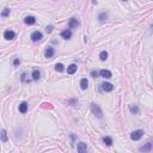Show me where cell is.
Masks as SVG:
<instances>
[{"instance_id":"obj_1","label":"cell","mask_w":153,"mask_h":153,"mask_svg":"<svg viewBox=\"0 0 153 153\" xmlns=\"http://www.w3.org/2000/svg\"><path fill=\"white\" fill-rule=\"evenodd\" d=\"M91 110H92V113H93L94 116H97L98 118L103 117V111H102V109L99 108V105L94 104V103H91Z\"/></svg>"},{"instance_id":"obj_2","label":"cell","mask_w":153,"mask_h":153,"mask_svg":"<svg viewBox=\"0 0 153 153\" xmlns=\"http://www.w3.org/2000/svg\"><path fill=\"white\" fill-rule=\"evenodd\" d=\"M142 135H144V130L141 129H137V130H134L133 133L130 134V137H132V140H140L142 137Z\"/></svg>"},{"instance_id":"obj_3","label":"cell","mask_w":153,"mask_h":153,"mask_svg":"<svg viewBox=\"0 0 153 153\" xmlns=\"http://www.w3.org/2000/svg\"><path fill=\"white\" fill-rule=\"evenodd\" d=\"M16 37V34L12 31V30H6V31L4 32V38L7 39V41H11V39H13Z\"/></svg>"},{"instance_id":"obj_4","label":"cell","mask_w":153,"mask_h":153,"mask_svg":"<svg viewBox=\"0 0 153 153\" xmlns=\"http://www.w3.org/2000/svg\"><path fill=\"white\" fill-rule=\"evenodd\" d=\"M68 26H69V29H77L79 26V20L77 18H71L68 22Z\"/></svg>"},{"instance_id":"obj_5","label":"cell","mask_w":153,"mask_h":153,"mask_svg":"<svg viewBox=\"0 0 153 153\" xmlns=\"http://www.w3.org/2000/svg\"><path fill=\"white\" fill-rule=\"evenodd\" d=\"M42 32L39 31H34L31 34V39L34 41V42H37V41H39V39H42Z\"/></svg>"},{"instance_id":"obj_6","label":"cell","mask_w":153,"mask_h":153,"mask_svg":"<svg viewBox=\"0 0 153 153\" xmlns=\"http://www.w3.org/2000/svg\"><path fill=\"white\" fill-rule=\"evenodd\" d=\"M102 89L105 91V92H111V91L114 90V86H113V84H110V82H103Z\"/></svg>"},{"instance_id":"obj_7","label":"cell","mask_w":153,"mask_h":153,"mask_svg":"<svg viewBox=\"0 0 153 153\" xmlns=\"http://www.w3.org/2000/svg\"><path fill=\"white\" fill-rule=\"evenodd\" d=\"M55 54V50L53 47H48L44 51V55H46V58H53V55Z\"/></svg>"},{"instance_id":"obj_8","label":"cell","mask_w":153,"mask_h":153,"mask_svg":"<svg viewBox=\"0 0 153 153\" xmlns=\"http://www.w3.org/2000/svg\"><path fill=\"white\" fill-rule=\"evenodd\" d=\"M99 75L105 79H109L111 78V72L108 71V69H102V71H99Z\"/></svg>"},{"instance_id":"obj_9","label":"cell","mask_w":153,"mask_h":153,"mask_svg":"<svg viewBox=\"0 0 153 153\" xmlns=\"http://www.w3.org/2000/svg\"><path fill=\"white\" fill-rule=\"evenodd\" d=\"M24 22H25V24H27V25H32V24L36 23V18L32 16H27V17H25Z\"/></svg>"},{"instance_id":"obj_10","label":"cell","mask_w":153,"mask_h":153,"mask_svg":"<svg viewBox=\"0 0 153 153\" xmlns=\"http://www.w3.org/2000/svg\"><path fill=\"white\" fill-rule=\"evenodd\" d=\"M86 151H87L86 144H84V142H79L78 144V152L79 153H85Z\"/></svg>"},{"instance_id":"obj_11","label":"cell","mask_w":153,"mask_h":153,"mask_svg":"<svg viewBox=\"0 0 153 153\" xmlns=\"http://www.w3.org/2000/svg\"><path fill=\"white\" fill-rule=\"evenodd\" d=\"M75 72H77V65L72 63V65H69V66L67 67V73L68 74H74Z\"/></svg>"},{"instance_id":"obj_12","label":"cell","mask_w":153,"mask_h":153,"mask_svg":"<svg viewBox=\"0 0 153 153\" xmlns=\"http://www.w3.org/2000/svg\"><path fill=\"white\" fill-rule=\"evenodd\" d=\"M61 37L65 39H69L72 37V32L71 30H63L62 32H61Z\"/></svg>"},{"instance_id":"obj_13","label":"cell","mask_w":153,"mask_h":153,"mask_svg":"<svg viewBox=\"0 0 153 153\" xmlns=\"http://www.w3.org/2000/svg\"><path fill=\"white\" fill-rule=\"evenodd\" d=\"M139 149H140L141 152H148V151H151V149H152V142H147L145 146L140 147Z\"/></svg>"},{"instance_id":"obj_14","label":"cell","mask_w":153,"mask_h":153,"mask_svg":"<svg viewBox=\"0 0 153 153\" xmlns=\"http://www.w3.org/2000/svg\"><path fill=\"white\" fill-rule=\"evenodd\" d=\"M19 111L22 113V114H25V113L27 111V103H26V102L20 103V105H19Z\"/></svg>"},{"instance_id":"obj_15","label":"cell","mask_w":153,"mask_h":153,"mask_svg":"<svg viewBox=\"0 0 153 153\" xmlns=\"http://www.w3.org/2000/svg\"><path fill=\"white\" fill-rule=\"evenodd\" d=\"M39 78H41V72L38 69H34L32 71V79L34 80H38Z\"/></svg>"},{"instance_id":"obj_16","label":"cell","mask_w":153,"mask_h":153,"mask_svg":"<svg viewBox=\"0 0 153 153\" xmlns=\"http://www.w3.org/2000/svg\"><path fill=\"white\" fill-rule=\"evenodd\" d=\"M87 85H89V81H87L86 78H84V79H81V80H80V87H81L82 90H86Z\"/></svg>"},{"instance_id":"obj_17","label":"cell","mask_w":153,"mask_h":153,"mask_svg":"<svg viewBox=\"0 0 153 153\" xmlns=\"http://www.w3.org/2000/svg\"><path fill=\"white\" fill-rule=\"evenodd\" d=\"M103 142H104L106 146H111L113 145V139L110 136H104L103 137Z\"/></svg>"},{"instance_id":"obj_18","label":"cell","mask_w":153,"mask_h":153,"mask_svg":"<svg viewBox=\"0 0 153 153\" xmlns=\"http://www.w3.org/2000/svg\"><path fill=\"white\" fill-rule=\"evenodd\" d=\"M129 110H130V113H132V114H134V115L139 114V108H137L136 105H130L129 106Z\"/></svg>"},{"instance_id":"obj_19","label":"cell","mask_w":153,"mask_h":153,"mask_svg":"<svg viewBox=\"0 0 153 153\" xmlns=\"http://www.w3.org/2000/svg\"><path fill=\"white\" fill-rule=\"evenodd\" d=\"M99 59L102 60V61H105V60L108 59V53H106L105 50L101 51V54H99Z\"/></svg>"},{"instance_id":"obj_20","label":"cell","mask_w":153,"mask_h":153,"mask_svg":"<svg viewBox=\"0 0 153 153\" xmlns=\"http://www.w3.org/2000/svg\"><path fill=\"white\" fill-rule=\"evenodd\" d=\"M1 140L4 142L7 141V134H6V130H1Z\"/></svg>"},{"instance_id":"obj_21","label":"cell","mask_w":153,"mask_h":153,"mask_svg":"<svg viewBox=\"0 0 153 153\" xmlns=\"http://www.w3.org/2000/svg\"><path fill=\"white\" fill-rule=\"evenodd\" d=\"M55 69L58 72H62L63 71V65L62 63H56V66H55Z\"/></svg>"},{"instance_id":"obj_22","label":"cell","mask_w":153,"mask_h":153,"mask_svg":"<svg viewBox=\"0 0 153 153\" xmlns=\"http://www.w3.org/2000/svg\"><path fill=\"white\" fill-rule=\"evenodd\" d=\"M8 13H10V8H4V11H3V13H1V16L3 17H6V16H8Z\"/></svg>"},{"instance_id":"obj_23","label":"cell","mask_w":153,"mask_h":153,"mask_svg":"<svg viewBox=\"0 0 153 153\" xmlns=\"http://www.w3.org/2000/svg\"><path fill=\"white\" fill-rule=\"evenodd\" d=\"M19 63H20V60L18 59V58H17V59H15V61H13V65H15V66H18Z\"/></svg>"},{"instance_id":"obj_24","label":"cell","mask_w":153,"mask_h":153,"mask_svg":"<svg viewBox=\"0 0 153 153\" xmlns=\"http://www.w3.org/2000/svg\"><path fill=\"white\" fill-rule=\"evenodd\" d=\"M91 75H92L93 78H96V77H98V73H97L96 71H92V72H91Z\"/></svg>"},{"instance_id":"obj_25","label":"cell","mask_w":153,"mask_h":153,"mask_svg":"<svg viewBox=\"0 0 153 153\" xmlns=\"http://www.w3.org/2000/svg\"><path fill=\"white\" fill-rule=\"evenodd\" d=\"M51 30H53V25H49V26H47V32H51Z\"/></svg>"},{"instance_id":"obj_26","label":"cell","mask_w":153,"mask_h":153,"mask_svg":"<svg viewBox=\"0 0 153 153\" xmlns=\"http://www.w3.org/2000/svg\"><path fill=\"white\" fill-rule=\"evenodd\" d=\"M124 1H126V0H124Z\"/></svg>"}]
</instances>
